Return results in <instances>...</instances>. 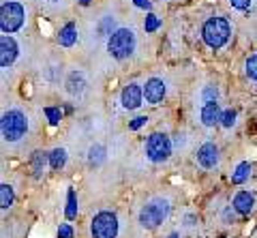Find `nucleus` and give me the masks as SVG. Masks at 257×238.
<instances>
[{
  "instance_id": "nucleus-26",
  "label": "nucleus",
  "mask_w": 257,
  "mask_h": 238,
  "mask_svg": "<svg viewBox=\"0 0 257 238\" xmlns=\"http://www.w3.org/2000/svg\"><path fill=\"white\" fill-rule=\"evenodd\" d=\"M216 97H219V90H216V86H206L204 88V101H216Z\"/></svg>"
},
{
  "instance_id": "nucleus-13",
  "label": "nucleus",
  "mask_w": 257,
  "mask_h": 238,
  "mask_svg": "<svg viewBox=\"0 0 257 238\" xmlns=\"http://www.w3.org/2000/svg\"><path fill=\"white\" fill-rule=\"evenodd\" d=\"M253 204H255V200L248 191H238L234 195V200H231V206H234V210L238 215H248V212L253 210Z\"/></svg>"
},
{
  "instance_id": "nucleus-15",
  "label": "nucleus",
  "mask_w": 257,
  "mask_h": 238,
  "mask_svg": "<svg viewBox=\"0 0 257 238\" xmlns=\"http://www.w3.org/2000/svg\"><path fill=\"white\" fill-rule=\"evenodd\" d=\"M251 170L253 168H251V163H248V161L238 163L234 174H231V182H234V185H242V182H246L248 176H251Z\"/></svg>"
},
{
  "instance_id": "nucleus-17",
  "label": "nucleus",
  "mask_w": 257,
  "mask_h": 238,
  "mask_svg": "<svg viewBox=\"0 0 257 238\" xmlns=\"http://www.w3.org/2000/svg\"><path fill=\"white\" fill-rule=\"evenodd\" d=\"M84 86H86V79L82 73H71L69 79H67V90L71 94H79L84 90Z\"/></svg>"
},
{
  "instance_id": "nucleus-18",
  "label": "nucleus",
  "mask_w": 257,
  "mask_h": 238,
  "mask_svg": "<svg viewBox=\"0 0 257 238\" xmlns=\"http://www.w3.org/2000/svg\"><path fill=\"white\" fill-rule=\"evenodd\" d=\"M47 161H50V155L43 153V150H37V153L32 155V170H35V176H37V178L41 176V172L45 170Z\"/></svg>"
},
{
  "instance_id": "nucleus-16",
  "label": "nucleus",
  "mask_w": 257,
  "mask_h": 238,
  "mask_svg": "<svg viewBox=\"0 0 257 238\" xmlns=\"http://www.w3.org/2000/svg\"><path fill=\"white\" fill-rule=\"evenodd\" d=\"M67 165V150L64 148H54L50 153V168L54 172H60Z\"/></svg>"
},
{
  "instance_id": "nucleus-7",
  "label": "nucleus",
  "mask_w": 257,
  "mask_h": 238,
  "mask_svg": "<svg viewBox=\"0 0 257 238\" xmlns=\"http://www.w3.org/2000/svg\"><path fill=\"white\" fill-rule=\"evenodd\" d=\"M92 238H116L118 236V217L111 210L96 212L90 221Z\"/></svg>"
},
{
  "instance_id": "nucleus-1",
  "label": "nucleus",
  "mask_w": 257,
  "mask_h": 238,
  "mask_svg": "<svg viewBox=\"0 0 257 238\" xmlns=\"http://www.w3.org/2000/svg\"><path fill=\"white\" fill-rule=\"evenodd\" d=\"M170 200H165V197H152V200H148L146 204L142 206L140 210V225L144 229H155L159 227L163 221L167 219V215H170Z\"/></svg>"
},
{
  "instance_id": "nucleus-5",
  "label": "nucleus",
  "mask_w": 257,
  "mask_h": 238,
  "mask_svg": "<svg viewBox=\"0 0 257 238\" xmlns=\"http://www.w3.org/2000/svg\"><path fill=\"white\" fill-rule=\"evenodd\" d=\"M24 22H26V9L18 0H5L0 5V30L5 35H13L22 30Z\"/></svg>"
},
{
  "instance_id": "nucleus-22",
  "label": "nucleus",
  "mask_w": 257,
  "mask_h": 238,
  "mask_svg": "<svg viewBox=\"0 0 257 238\" xmlns=\"http://www.w3.org/2000/svg\"><path fill=\"white\" fill-rule=\"evenodd\" d=\"M159 26H161V20L155 13H148L146 20H144V30H146V33H155V30H159Z\"/></svg>"
},
{
  "instance_id": "nucleus-2",
  "label": "nucleus",
  "mask_w": 257,
  "mask_h": 238,
  "mask_svg": "<svg viewBox=\"0 0 257 238\" xmlns=\"http://www.w3.org/2000/svg\"><path fill=\"white\" fill-rule=\"evenodd\" d=\"M231 26L225 18H210L204 22L202 26V39L210 50H221V47L229 41Z\"/></svg>"
},
{
  "instance_id": "nucleus-24",
  "label": "nucleus",
  "mask_w": 257,
  "mask_h": 238,
  "mask_svg": "<svg viewBox=\"0 0 257 238\" xmlns=\"http://www.w3.org/2000/svg\"><path fill=\"white\" fill-rule=\"evenodd\" d=\"M221 125L225 127V129H231V127L236 125V112L234 109H225V112L221 114Z\"/></svg>"
},
{
  "instance_id": "nucleus-29",
  "label": "nucleus",
  "mask_w": 257,
  "mask_h": 238,
  "mask_svg": "<svg viewBox=\"0 0 257 238\" xmlns=\"http://www.w3.org/2000/svg\"><path fill=\"white\" fill-rule=\"evenodd\" d=\"M146 123H148V118H146V116H138V118H135V121H133L131 125H128V129L138 131V129H140V127H144V125H146Z\"/></svg>"
},
{
  "instance_id": "nucleus-23",
  "label": "nucleus",
  "mask_w": 257,
  "mask_h": 238,
  "mask_svg": "<svg viewBox=\"0 0 257 238\" xmlns=\"http://www.w3.org/2000/svg\"><path fill=\"white\" fill-rule=\"evenodd\" d=\"M103 159H105V148H103L101 144H96L90 148V163L92 165H99Z\"/></svg>"
},
{
  "instance_id": "nucleus-14",
  "label": "nucleus",
  "mask_w": 257,
  "mask_h": 238,
  "mask_svg": "<svg viewBox=\"0 0 257 238\" xmlns=\"http://www.w3.org/2000/svg\"><path fill=\"white\" fill-rule=\"evenodd\" d=\"M58 43L62 47H73L77 43V26L73 22H69V24H64V26L60 28V33H58Z\"/></svg>"
},
{
  "instance_id": "nucleus-12",
  "label": "nucleus",
  "mask_w": 257,
  "mask_h": 238,
  "mask_svg": "<svg viewBox=\"0 0 257 238\" xmlns=\"http://www.w3.org/2000/svg\"><path fill=\"white\" fill-rule=\"evenodd\" d=\"M221 107L216 101H208L204 103L202 112H199V121H202L204 127H214L216 123H221Z\"/></svg>"
},
{
  "instance_id": "nucleus-27",
  "label": "nucleus",
  "mask_w": 257,
  "mask_h": 238,
  "mask_svg": "<svg viewBox=\"0 0 257 238\" xmlns=\"http://www.w3.org/2000/svg\"><path fill=\"white\" fill-rule=\"evenodd\" d=\"M58 238H73V227L69 223H60L58 227Z\"/></svg>"
},
{
  "instance_id": "nucleus-30",
  "label": "nucleus",
  "mask_w": 257,
  "mask_h": 238,
  "mask_svg": "<svg viewBox=\"0 0 257 238\" xmlns=\"http://www.w3.org/2000/svg\"><path fill=\"white\" fill-rule=\"evenodd\" d=\"M133 5L140 7V9H144V11H150V9H152V3H150V0H133Z\"/></svg>"
},
{
  "instance_id": "nucleus-8",
  "label": "nucleus",
  "mask_w": 257,
  "mask_h": 238,
  "mask_svg": "<svg viewBox=\"0 0 257 238\" xmlns=\"http://www.w3.org/2000/svg\"><path fill=\"white\" fill-rule=\"evenodd\" d=\"M18 54H20L18 41L11 35H3V39H0V67L9 69L18 60Z\"/></svg>"
},
{
  "instance_id": "nucleus-20",
  "label": "nucleus",
  "mask_w": 257,
  "mask_h": 238,
  "mask_svg": "<svg viewBox=\"0 0 257 238\" xmlns=\"http://www.w3.org/2000/svg\"><path fill=\"white\" fill-rule=\"evenodd\" d=\"M64 215H67L69 221H73L77 217V195L73 189H69V193H67V210H64Z\"/></svg>"
},
{
  "instance_id": "nucleus-6",
  "label": "nucleus",
  "mask_w": 257,
  "mask_h": 238,
  "mask_svg": "<svg viewBox=\"0 0 257 238\" xmlns=\"http://www.w3.org/2000/svg\"><path fill=\"white\" fill-rule=\"evenodd\" d=\"M144 150H146V157L152 163H163L172 157L174 144L165 133H152V136H148L146 144H144Z\"/></svg>"
},
{
  "instance_id": "nucleus-10",
  "label": "nucleus",
  "mask_w": 257,
  "mask_h": 238,
  "mask_svg": "<svg viewBox=\"0 0 257 238\" xmlns=\"http://www.w3.org/2000/svg\"><path fill=\"white\" fill-rule=\"evenodd\" d=\"M165 92H167V86L163 79H159V77H150V79H146V84H144V99H146V103H150V105H159V103L165 99Z\"/></svg>"
},
{
  "instance_id": "nucleus-28",
  "label": "nucleus",
  "mask_w": 257,
  "mask_h": 238,
  "mask_svg": "<svg viewBox=\"0 0 257 238\" xmlns=\"http://www.w3.org/2000/svg\"><path fill=\"white\" fill-rule=\"evenodd\" d=\"M229 5L234 7V9H238V11H244V9L251 7V0H229Z\"/></svg>"
},
{
  "instance_id": "nucleus-9",
  "label": "nucleus",
  "mask_w": 257,
  "mask_h": 238,
  "mask_svg": "<svg viewBox=\"0 0 257 238\" xmlns=\"http://www.w3.org/2000/svg\"><path fill=\"white\" fill-rule=\"evenodd\" d=\"M144 101V86H140L138 82L126 84L122 92H120V103H122L124 109H138Z\"/></svg>"
},
{
  "instance_id": "nucleus-31",
  "label": "nucleus",
  "mask_w": 257,
  "mask_h": 238,
  "mask_svg": "<svg viewBox=\"0 0 257 238\" xmlns=\"http://www.w3.org/2000/svg\"><path fill=\"white\" fill-rule=\"evenodd\" d=\"M79 5H84V7H88V5H90V0H79Z\"/></svg>"
},
{
  "instance_id": "nucleus-21",
  "label": "nucleus",
  "mask_w": 257,
  "mask_h": 238,
  "mask_svg": "<svg viewBox=\"0 0 257 238\" xmlns=\"http://www.w3.org/2000/svg\"><path fill=\"white\" fill-rule=\"evenodd\" d=\"M244 73L248 79H255L257 82V54H253V56H248L246 62H244Z\"/></svg>"
},
{
  "instance_id": "nucleus-32",
  "label": "nucleus",
  "mask_w": 257,
  "mask_h": 238,
  "mask_svg": "<svg viewBox=\"0 0 257 238\" xmlns=\"http://www.w3.org/2000/svg\"><path fill=\"white\" fill-rule=\"evenodd\" d=\"M167 238H178V234H176V232H174V234H170V236H167Z\"/></svg>"
},
{
  "instance_id": "nucleus-3",
  "label": "nucleus",
  "mask_w": 257,
  "mask_h": 238,
  "mask_svg": "<svg viewBox=\"0 0 257 238\" xmlns=\"http://www.w3.org/2000/svg\"><path fill=\"white\" fill-rule=\"evenodd\" d=\"M138 39L131 28H118L107 39V54L116 60H126L135 52Z\"/></svg>"
},
{
  "instance_id": "nucleus-11",
  "label": "nucleus",
  "mask_w": 257,
  "mask_h": 238,
  "mask_svg": "<svg viewBox=\"0 0 257 238\" xmlns=\"http://www.w3.org/2000/svg\"><path fill=\"white\" fill-rule=\"evenodd\" d=\"M195 159L204 170H214L216 165H219V148H216V144H212V142H206V144L199 146Z\"/></svg>"
},
{
  "instance_id": "nucleus-25",
  "label": "nucleus",
  "mask_w": 257,
  "mask_h": 238,
  "mask_svg": "<svg viewBox=\"0 0 257 238\" xmlns=\"http://www.w3.org/2000/svg\"><path fill=\"white\" fill-rule=\"evenodd\" d=\"M45 116H47V121H50V125H58L62 121L60 107H45Z\"/></svg>"
},
{
  "instance_id": "nucleus-19",
  "label": "nucleus",
  "mask_w": 257,
  "mask_h": 238,
  "mask_svg": "<svg viewBox=\"0 0 257 238\" xmlns=\"http://www.w3.org/2000/svg\"><path fill=\"white\" fill-rule=\"evenodd\" d=\"M13 200H15L13 187H11V185H7V182H3V185H0V206H3V210L11 208V206H13Z\"/></svg>"
},
{
  "instance_id": "nucleus-4",
  "label": "nucleus",
  "mask_w": 257,
  "mask_h": 238,
  "mask_svg": "<svg viewBox=\"0 0 257 238\" xmlns=\"http://www.w3.org/2000/svg\"><path fill=\"white\" fill-rule=\"evenodd\" d=\"M0 131H3L5 142L15 144L28 133V116L22 109H9L3 114V123H0Z\"/></svg>"
}]
</instances>
